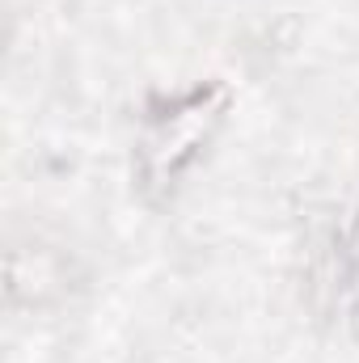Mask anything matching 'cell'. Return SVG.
Returning a JSON list of instances; mask_svg holds the SVG:
<instances>
[{"instance_id": "obj_1", "label": "cell", "mask_w": 359, "mask_h": 363, "mask_svg": "<svg viewBox=\"0 0 359 363\" xmlns=\"http://www.w3.org/2000/svg\"><path fill=\"white\" fill-rule=\"evenodd\" d=\"M228 89L224 85H199V89L157 101L144 114L140 140H136V178L148 199L174 194L182 174L199 161V152L211 144L216 127L224 123Z\"/></svg>"}, {"instance_id": "obj_2", "label": "cell", "mask_w": 359, "mask_h": 363, "mask_svg": "<svg viewBox=\"0 0 359 363\" xmlns=\"http://www.w3.org/2000/svg\"><path fill=\"white\" fill-rule=\"evenodd\" d=\"M64 283H68V271L55 250H38V245L9 250V304H43L60 296Z\"/></svg>"}]
</instances>
